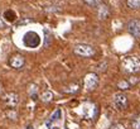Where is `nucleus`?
Returning <instances> with one entry per match:
<instances>
[{
  "label": "nucleus",
  "mask_w": 140,
  "mask_h": 129,
  "mask_svg": "<svg viewBox=\"0 0 140 129\" xmlns=\"http://www.w3.org/2000/svg\"><path fill=\"white\" fill-rule=\"evenodd\" d=\"M110 129H125V127H124L123 124H115V125H112Z\"/></svg>",
  "instance_id": "nucleus-16"
},
{
  "label": "nucleus",
  "mask_w": 140,
  "mask_h": 129,
  "mask_svg": "<svg viewBox=\"0 0 140 129\" xmlns=\"http://www.w3.org/2000/svg\"><path fill=\"white\" fill-rule=\"evenodd\" d=\"M97 82H99V77L93 72H90V73H87L85 76V87L87 89V90H93V89L96 87Z\"/></svg>",
  "instance_id": "nucleus-4"
},
{
  "label": "nucleus",
  "mask_w": 140,
  "mask_h": 129,
  "mask_svg": "<svg viewBox=\"0 0 140 129\" xmlns=\"http://www.w3.org/2000/svg\"><path fill=\"white\" fill-rule=\"evenodd\" d=\"M27 129H34V128H33V127H28V128H27Z\"/></svg>",
  "instance_id": "nucleus-18"
},
{
  "label": "nucleus",
  "mask_w": 140,
  "mask_h": 129,
  "mask_svg": "<svg viewBox=\"0 0 140 129\" xmlns=\"http://www.w3.org/2000/svg\"><path fill=\"white\" fill-rule=\"evenodd\" d=\"M59 118H61V110H59V109H57L56 112L53 113L52 117H51V122H53V120H58Z\"/></svg>",
  "instance_id": "nucleus-13"
},
{
  "label": "nucleus",
  "mask_w": 140,
  "mask_h": 129,
  "mask_svg": "<svg viewBox=\"0 0 140 129\" xmlns=\"http://www.w3.org/2000/svg\"><path fill=\"white\" fill-rule=\"evenodd\" d=\"M128 5L131 9H140V0H128Z\"/></svg>",
  "instance_id": "nucleus-10"
},
{
  "label": "nucleus",
  "mask_w": 140,
  "mask_h": 129,
  "mask_svg": "<svg viewBox=\"0 0 140 129\" xmlns=\"http://www.w3.org/2000/svg\"><path fill=\"white\" fill-rule=\"evenodd\" d=\"M75 53L80 54V56H83V57H91V56L95 54V49L91 46H87V44H77L75 47Z\"/></svg>",
  "instance_id": "nucleus-3"
},
{
  "label": "nucleus",
  "mask_w": 140,
  "mask_h": 129,
  "mask_svg": "<svg viewBox=\"0 0 140 129\" xmlns=\"http://www.w3.org/2000/svg\"><path fill=\"white\" fill-rule=\"evenodd\" d=\"M3 25H4V22H3L1 18H0V28H3Z\"/></svg>",
  "instance_id": "nucleus-17"
},
{
  "label": "nucleus",
  "mask_w": 140,
  "mask_h": 129,
  "mask_svg": "<svg viewBox=\"0 0 140 129\" xmlns=\"http://www.w3.org/2000/svg\"><path fill=\"white\" fill-rule=\"evenodd\" d=\"M119 87H120V89H128L129 84H128V82H119Z\"/></svg>",
  "instance_id": "nucleus-15"
},
{
  "label": "nucleus",
  "mask_w": 140,
  "mask_h": 129,
  "mask_svg": "<svg viewBox=\"0 0 140 129\" xmlns=\"http://www.w3.org/2000/svg\"><path fill=\"white\" fill-rule=\"evenodd\" d=\"M107 14H109V9H107V6L104 5V4H101L99 8V17L100 19H105L107 17Z\"/></svg>",
  "instance_id": "nucleus-9"
},
{
  "label": "nucleus",
  "mask_w": 140,
  "mask_h": 129,
  "mask_svg": "<svg viewBox=\"0 0 140 129\" xmlns=\"http://www.w3.org/2000/svg\"><path fill=\"white\" fill-rule=\"evenodd\" d=\"M128 29H129V32H130V34H133L134 37L139 38L140 37V20H138V19L131 20V22L128 24Z\"/></svg>",
  "instance_id": "nucleus-6"
},
{
  "label": "nucleus",
  "mask_w": 140,
  "mask_h": 129,
  "mask_svg": "<svg viewBox=\"0 0 140 129\" xmlns=\"http://www.w3.org/2000/svg\"><path fill=\"white\" fill-rule=\"evenodd\" d=\"M133 129H140V117L133 122Z\"/></svg>",
  "instance_id": "nucleus-14"
},
{
  "label": "nucleus",
  "mask_w": 140,
  "mask_h": 129,
  "mask_svg": "<svg viewBox=\"0 0 140 129\" xmlns=\"http://www.w3.org/2000/svg\"><path fill=\"white\" fill-rule=\"evenodd\" d=\"M123 68L128 73L140 72V57L138 56H129L123 59Z\"/></svg>",
  "instance_id": "nucleus-1"
},
{
  "label": "nucleus",
  "mask_w": 140,
  "mask_h": 129,
  "mask_svg": "<svg viewBox=\"0 0 140 129\" xmlns=\"http://www.w3.org/2000/svg\"><path fill=\"white\" fill-rule=\"evenodd\" d=\"M9 63H10V66H12L13 68H20L24 64V57L22 54H14L12 58H10Z\"/></svg>",
  "instance_id": "nucleus-8"
},
{
  "label": "nucleus",
  "mask_w": 140,
  "mask_h": 129,
  "mask_svg": "<svg viewBox=\"0 0 140 129\" xmlns=\"http://www.w3.org/2000/svg\"><path fill=\"white\" fill-rule=\"evenodd\" d=\"M3 100H4V103L6 105L15 106L18 104V101H19V96L17 94H14V93H8V94L3 96Z\"/></svg>",
  "instance_id": "nucleus-7"
},
{
  "label": "nucleus",
  "mask_w": 140,
  "mask_h": 129,
  "mask_svg": "<svg viewBox=\"0 0 140 129\" xmlns=\"http://www.w3.org/2000/svg\"><path fill=\"white\" fill-rule=\"evenodd\" d=\"M23 43L28 48H37L41 44V37L35 32H27L23 37Z\"/></svg>",
  "instance_id": "nucleus-2"
},
{
  "label": "nucleus",
  "mask_w": 140,
  "mask_h": 129,
  "mask_svg": "<svg viewBox=\"0 0 140 129\" xmlns=\"http://www.w3.org/2000/svg\"><path fill=\"white\" fill-rule=\"evenodd\" d=\"M114 105L116 109L119 110H124L126 105H128V99H126V96L121 93H119V94H115L114 95Z\"/></svg>",
  "instance_id": "nucleus-5"
},
{
  "label": "nucleus",
  "mask_w": 140,
  "mask_h": 129,
  "mask_svg": "<svg viewBox=\"0 0 140 129\" xmlns=\"http://www.w3.org/2000/svg\"><path fill=\"white\" fill-rule=\"evenodd\" d=\"M52 93L51 91H44L43 94H42V100L44 101V103H48V101H51L52 100Z\"/></svg>",
  "instance_id": "nucleus-11"
},
{
  "label": "nucleus",
  "mask_w": 140,
  "mask_h": 129,
  "mask_svg": "<svg viewBox=\"0 0 140 129\" xmlns=\"http://www.w3.org/2000/svg\"><path fill=\"white\" fill-rule=\"evenodd\" d=\"M52 129H59V128H57V127H54V128H52Z\"/></svg>",
  "instance_id": "nucleus-19"
},
{
  "label": "nucleus",
  "mask_w": 140,
  "mask_h": 129,
  "mask_svg": "<svg viewBox=\"0 0 140 129\" xmlns=\"http://www.w3.org/2000/svg\"><path fill=\"white\" fill-rule=\"evenodd\" d=\"M83 1L90 6H100L101 4H102L101 0H83Z\"/></svg>",
  "instance_id": "nucleus-12"
}]
</instances>
